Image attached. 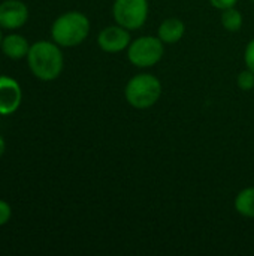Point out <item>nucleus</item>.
<instances>
[{"label": "nucleus", "instance_id": "a211bd4d", "mask_svg": "<svg viewBox=\"0 0 254 256\" xmlns=\"http://www.w3.org/2000/svg\"><path fill=\"white\" fill-rule=\"evenodd\" d=\"M0 28H1V27H0ZM3 38H4V36L1 34V30H0V48H1V42H3Z\"/></svg>", "mask_w": 254, "mask_h": 256}, {"label": "nucleus", "instance_id": "f3484780", "mask_svg": "<svg viewBox=\"0 0 254 256\" xmlns=\"http://www.w3.org/2000/svg\"><path fill=\"white\" fill-rule=\"evenodd\" d=\"M4 150H6V142H4V140H3V136L0 135V158L4 154Z\"/></svg>", "mask_w": 254, "mask_h": 256}, {"label": "nucleus", "instance_id": "9d476101", "mask_svg": "<svg viewBox=\"0 0 254 256\" xmlns=\"http://www.w3.org/2000/svg\"><path fill=\"white\" fill-rule=\"evenodd\" d=\"M1 52L12 60H21L25 58L30 50V44L25 36L19 33H10L3 38L1 42Z\"/></svg>", "mask_w": 254, "mask_h": 256}, {"label": "nucleus", "instance_id": "f03ea898", "mask_svg": "<svg viewBox=\"0 0 254 256\" xmlns=\"http://www.w3.org/2000/svg\"><path fill=\"white\" fill-rule=\"evenodd\" d=\"M90 30L91 22L84 12L67 10L52 21L51 39L61 48H73L88 38Z\"/></svg>", "mask_w": 254, "mask_h": 256}, {"label": "nucleus", "instance_id": "6e6552de", "mask_svg": "<svg viewBox=\"0 0 254 256\" xmlns=\"http://www.w3.org/2000/svg\"><path fill=\"white\" fill-rule=\"evenodd\" d=\"M22 100V90L18 81L10 76H0V116L13 114Z\"/></svg>", "mask_w": 254, "mask_h": 256}, {"label": "nucleus", "instance_id": "6ab92c4d", "mask_svg": "<svg viewBox=\"0 0 254 256\" xmlns=\"http://www.w3.org/2000/svg\"><path fill=\"white\" fill-rule=\"evenodd\" d=\"M252 2H253V3H254V0H252Z\"/></svg>", "mask_w": 254, "mask_h": 256}, {"label": "nucleus", "instance_id": "423d86ee", "mask_svg": "<svg viewBox=\"0 0 254 256\" xmlns=\"http://www.w3.org/2000/svg\"><path fill=\"white\" fill-rule=\"evenodd\" d=\"M132 42L130 30L121 27L120 24H112L103 27L97 34V46L108 54H118L126 51Z\"/></svg>", "mask_w": 254, "mask_h": 256}, {"label": "nucleus", "instance_id": "2eb2a0df", "mask_svg": "<svg viewBox=\"0 0 254 256\" xmlns=\"http://www.w3.org/2000/svg\"><path fill=\"white\" fill-rule=\"evenodd\" d=\"M12 218L10 204L4 200H0V226H4Z\"/></svg>", "mask_w": 254, "mask_h": 256}, {"label": "nucleus", "instance_id": "7ed1b4c3", "mask_svg": "<svg viewBox=\"0 0 254 256\" xmlns=\"http://www.w3.org/2000/svg\"><path fill=\"white\" fill-rule=\"evenodd\" d=\"M162 92V81L156 75L141 72L133 75L126 82L124 99L135 110H148L159 102Z\"/></svg>", "mask_w": 254, "mask_h": 256}, {"label": "nucleus", "instance_id": "20e7f679", "mask_svg": "<svg viewBox=\"0 0 254 256\" xmlns=\"http://www.w3.org/2000/svg\"><path fill=\"white\" fill-rule=\"evenodd\" d=\"M127 60L130 64L139 69H150L156 66L165 56V44L159 36L144 34L132 39L126 50Z\"/></svg>", "mask_w": 254, "mask_h": 256}, {"label": "nucleus", "instance_id": "0eeeda50", "mask_svg": "<svg viewBox=\"0 0 254 256\" xmlns=\"http://www.w3.org/2000/svg\"><path fill=\"white\" fill-rule=\"evenodd\" d=\"M28 20V8L21 0H4L0 3V27L6 30L21 28Z\"/></svg>", "mask_w": 254, "mask_h": 256}, {"label": "nucleus", "instance_id": "ddd939ff", "mask_svg": "<svg viewBox=\"0 0 254 256\" xmlns=\"http://www.w3.org/2000/svg\"><path fill=\"white\" fill-rule=\"evenodd\" d=\"M237 86L243 92H252L254 88V72L250 69H244L237 76Z\"/></svg>", "mask_w": 254, "mask_h": 256}, {"label": "nucleus", "instance_id": "f8f14e48", "mask_svg": "<svg viewBox=\"0 0 254 256\" xmlns=\"http://www.w3.org/2000/svg\"><path fill=\"white\" fill-rule=\"evenodd\" d=\"M222 26L225 30L228 32H240L243 24H244V16L241 14V10H238L235 6L234 8H228L225 10H222V16H220Z\"/></svg>", "mask_w": 254, "mask_h": 256}, {"label": "nucleus", "instance_id": "dca6fc26", "mask_svg": "<svg viewBox=\"0 0 254 256\" xmlns=\"http://www.w3.org/2000/svg\"><path fill=\"white\" fill-rule=\"evenodd\" d=\"M208 2H210V4L213 8H216L219 10H225L228 8H234L238 3V0H208Z\"/></svg>", "mask_w": 254, "mask_h": 256}, {"label": "nucleus", "instance_id": "1a4fd4ad", "mask_svg": "<svg viewBox=\"0 0 254 256\" xmlns=\"http://www.w3.org/2000/svg\"><path fill=\"white\" fill-rule=\"evenodd\" d=\"M184 34H186V24L183 20L177 16L165 18L157 28V36L165 45L178 44L184 38Z\"/></svg>", "mask_w": 254, "mask_h": 256}, {"label": "nucleus", "instance_id": "9b49d317", "mask_svg": "<svg viewBox=\"0 0 254 256\" xmlns=\"http://www.w3.org/2000/svg\"><path fill=\"white\" fill-rule=\"evenodd\" d=\"M235 212L247 219H254V186L241 189L234 201Z\"/></svg>", "mask_w": 254, "mask_h": 256}, {"label": "nucleus", "instance_id": "f257e3e1", "mask_svg": "<svg viewBox=\"0 0 254 256\" xmlns=\"http://www.w3.org/2000/svg\"><path fill=\"white\" fill-rule=\"evenodd\" d=\"M25 58L33 76L43 82L57 80L64 68V56L61 52V46L54 40H36L30 45Z\"/></svg>", "mask_w": 254, "mask_h": 256}, {"label": "nucleus", "instance_id": "4468645a", "mask_svg": "<svg viewBox=\"0 0 254 256\" xmlns=\"http://www.w3.org/2000/svg\"><path fill=\"white\" fill-rule=\"evenodd\" d=\"M244 64L247 69L254 72V38L249 40V44L244 48Z\"/></svg>", "mask_w": 254, "mask_h": 256}, {"label": "nucleus", "instance_id": "39448f33", "mask_svg": "<svg viewBox=\"0 0 254 256\" xmlns=\"http://www.w3.org/2000/svg\"><path fill=\"white\" fill-rule=\"evenodd\" d=\"M148 0H114L112 16L117 24L133 32L139 30L148 20Z\"/></svg>", "mask_w": 254, "mask_h": 256}]
</instances>
